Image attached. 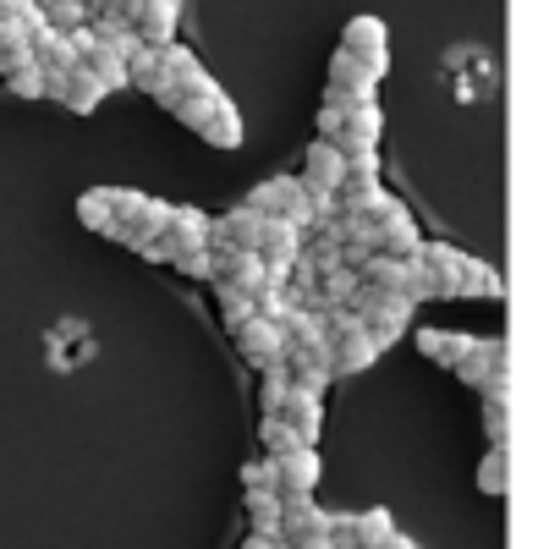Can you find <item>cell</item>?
<instances>
[{
  "instance_id": "cell-1",
  "label": "cell",
  "mask_w": 560,
  "mask_h": 549,
  "mask_svg": "<svg viewBox=\"0 0 560 549\" xmlns=\"http://www.w3.org/2000/svg\"><path fill=\"white\" fill-rule=\"evenodd\" d=\"M352 314L363 319V330H369V341H374L380 352L396 347V341L412 330V303H407V297H390V292H369V287H358Z\"/></svg>"
},
{
  "instance_id": "cell-2",
  "label": "cell",
  "mask_w": 560,
  "mask_h": 549,
  "mask_svg": "<svg viewBox=\"0 0 560 549\" xmlns=\"http://www.w3.org/2000/svg\"><path fill=\"white\" fill-rule=\"evenodd\" d=\"M247 209H253L258 220H287V225H298V231L314 225V203H308V192H303L298 176H269V182H258V187L247 192Z\"/></svg>"
},
{
  "instance_id": "cell-3",
  "label": "cell",
  "mask_w": 560,
  "mask_h": 549,
  "mask_svg": "<svg viewBox=\"0 0 560 549\" xmlns=\"http://www.w3.org/2000/svg\"><path fill=\"white\" fill-rule=\"evenodd\" d=\"M456 379H467L483 396H511V363H505V341H472V352L456 363Z\"/></svg>"
},
{
  "instance_id": "cell-4",
  "label": "cell",
  "mask_w": 560,
  "mask_h": 549,
  "mask_svg": "<svg viewBox=\"0 0 560 549\" xmlns=\"http://www.w3.org/2000/svg\"><path fill=\"white\" fill-rule=\"evenodd\" d=\"M369 225H374V253H385V258H418L423 231L412 225V214L401 209V198H396L380 220H369Z\"/></svg>"
},
{
  "instance_id": "cell-5",
  "label": "cell",
  "mask_w": 560,
  "mask_h": 549,
  "mask_svg": "<svg viewBox=\"0 0 560 549\" xmlns=\"http://www.w3.org/2000/svg\"><path fill=\"white\" fill-rule=\"evenodd\" d=\"M380 138H385V116H380V105H352V110H347V121H341L336 154H341V160L374 154V149H380Z\"/></svg>"
},
{
  "instance_id": "cell-6",
  "label": "cell",
  "mask_w": 560,
  "mask_h": 549,
  "mask_svg": "<svg viewBox=\"0 0 560 549\" xmlns=\"http://www.w3.org/2000/svg\"><path fill=\"white\" fill-rule=\"evenodd\" d=\"M176 23H182L176 0H138L132 34H138L143 50H171V45H176Z\"/></svg>"
},
{
  "instance_id": "cell-7",
  "label": "cell",
  "mask_w": 560,
  "mask_h": 549,
  "mask_svg": "<svg viewBox=\"0 0 560 549\" xmlns=\"http://www.w3.org/2000/svg\"><path fill=\"white\" fill-rule=\"evenodd\" d=\"M330 516L336 511H319L314 494H292L280 500V538L298 544V538H330Z\"/></svg>"
},
{
  "instance_id": "cell-8",
  "label": "cell",
  "mask_w": 560,
  "mask_h": 549,
  "mask_svg": "<svg viewBox=\"0 0 560 549\" xmlns=\"http://www.w3.org/2000/svg\"><path fill=\"white\" fill-rule=\"evenodd\" d=\"M341 50H347V56H358V61H369V67H390V34H385V23H380V17H369V12L347 23Z\"/></svg>"
},
{
  "instance_id": "cell-9",
  "label": "cell",
  "mask_w": 560,
  "mask_h": 549,
  "mask_svg": "<svg viewBox=\"0 0 560 549\" xmlns=\"http://www.w3.org/2000/svg\"><path fill=\"white\" fill-rule=\"evenodd\" d=\"M380 78H385V67H369V61H358V56H347V50H336V56H330V94L374 100Z\"/></svg>"
},
{
  "instance_id": "cell-10",
  "label": "cell",
  "mask_w": 560,
  "mask_h": 549,
  "mask_svg": "<svg viewBox=\"0 0 560 549\" xmlns=\"http://www.w3.org/2000/svg\"><path fill=\"white\" fill-rule=\"evenodd\" d=\"M269 462H275V494H280V500L314 494V483H319V456H314V445H303V451H292V456H269Z\"/></svg>"
},
{
  "instance_id": "cell-11",
  "label": "cell",
  "mask_w": 560,
  "mask_h": 549,
  "mask_svg": "<svg viewBox=\"0 0 560 549\" xmlns=\"http://www.w3.org/2000/svg\"><path fill=\"white\" fill-rule=\"evenodd\" d=\"M45 94H50V100H61V105H67V110H78V116H94V110H100V100H105V94H100V83H94L83 67H72V72H50V78H45Z\"/></svg>"
},
{
  "instance_id": "cell-12",
  "label": "cell",
  "mask_w": 560,
  "mask_h": 549,
  "mask_svg": "<svg viewBox=\"0 0 560 549\" xmlns=\"http://www.w3.org/2000/svg\"><path fill=\"white\" fill-rule=\"evenodd\" d=\"M165 247H171V258H182V253H203V247H209V214L192 209V203H171Z\"/></svg>"
},
{
  "instance_id": "cell-13",
  "label": "cell",
  "mask_w": 560,
  "mask_h": 549,
  "mask_svg": "<svg viewBox=\"0 0 560 549\" xmlns=\"http://www.w3.org/2000/svg\"><path fill=\"white\" fill-rule=\"evenodd\" d=\"M236 347H242V358L253 363V369H269V363H280V352H287V341H280V325H269V319H242L236 325Z\"/></svg>"
},
{
  "instance_id": "cell-14",
  "label": "cell",
  "mask_w": 560,
  "mask_h": 549,
  "mask_svg": "<svg viewBox=\"0 0 560 549\" xmlns=\"http://www.w3.org/2000/svg\"><path fill=\"white\" fill-rule=\"evenodd\" d=\"M280 423H292V434L303 440V445H314L319 440V429H325V396H314V390H287V401H280Z\"/></svg>"
},
{
  "instance_id": "cell-15",
  "label": "cell",
  "mask_w": 560,
  "mask_h": 549,
  "mask_svg": "<svg viewBox=\"0 0 560 549\" xmlns=\"http://www.w3.org/2000/svg\"><path fill=\"white\" fill-rule=\"evenodd\" d=\"M407 269H412V258H385V253H374V258H363V269H358V287L407 297Z\"/></svg>"
},
{
  "instance_id": "cell-16",
  "label": "cell",
  "mask_w": 560,
  "mask_h": 549,
  "mask_svg": "<svg viewBox=\"0 0 560 549\" xmlns=\"http://www.w3.org/2000/svg\"><path fill=\"white\" fill-rule=\"evenodd\" d=\"M390 533H396V522H390L385 505H374V511H347V544H352V549H380Z\"/></svg>"
},
{
  "instance_id": "cell-17",
  "label": "cell",
  "mask_w": 560,
  "mask_h": 549,
  "mask_svg": "<svg viewBox=\"0 0 560 549\" xmlns=\"http://www.w3.org/2000/svg\"><path fill=\"white\" fill-rule=\"evenodd\" d=\"M418 352H423L429 363L456 369V363L472 352V336H456V330H434V325H423V330H418Z\"/></svg>"
},
{
  "instance_id": "cell-18",
  "label": "cell",
  "mask_w": 560,
  "mask_h": 549,
  "mask_svg": "<svg viewBox=\"0 0 560 549\" xmlns=\"http://www.w3.org/2000/svg\"><path fill=\"white\" fill-rule=\"evenodd\" d=\"M78 67H83L94 83H100V94H121V89H127V61H121L110 45H94V50H89Z\"/></svg>"
},
{
  "instance_id": "cell-19",
  "label": "cell",
  "mask_w": 560,
  "mask_h": 549,
  "mask_svg": "<svg viewBox=\"0 0 560 549\" xmlns=\"http://www.w3.org/2000/svg\"><path fill=\"white\" fill-rule=\"evenodd\" d=\"M505 281H500V269L483 264V258H462L456 269V297H500Z\"/></svg>"
},
{
  "instance_id": "cell-20",
  "label": "cell",
  "mask_w": 560,
  "mask_h": 549,
  "mask_svg": "<svg viewBox=\"0 0 560 549\" xmlns=\"http://www.w3.org/2000/svg\"><path fill=\"white\" fill-rule=\"evenodd\" d=\"M198 138L214 143V149H236V143H242V116H236V105H231V100L214 105V110L198 121Z\"/></svg>"
},
{
  "instance_id": "cell-21",
  "label": "cell",
  "mask_w": 560,
  "mask_h": 549,
  "mask_svg": "<svg viewBox=\"0 0 560 549\" xmlns=\"http://www.w3.org/2000/svg\"><path fill=\"white\" fill-rule=\"evenodd\" d=\"M478 489L494 500L511 489V445H489V456L478 462Z\"/></svg>"
},
{
  "instance_id": "cell-22",
  "label": "cell",
  "mask_w": 560,
  "mask_h": 549,
  "mask_svg": "<svg viewBox=\"0 0 560 549\" xmlns=\"http://www.w3.org/2000/svg\"><path fill=\"white\" fill-rule=\"evenodd\" d=\"M247 522H253V533L280 538V494H269V489H247Z\"/></svg>"
},
{
  "instance_id": "cell-23",
  "label": "cell",
  "mask_w": 560,
  "mask_h": 549,
  "mask_svg": "<svg viewBox=\"0 0 560 549\" xmlns=\"http://www.w3.org/2000/svg\"><path fill=\"white\" fill-rule=\"evenodd\" d=\"M258 374H264L258 407H264V418H280V401H287V390H292V374H287V363H269V369H258Z\"/></svg>"
},
{
  "instance_id": "cell-24",
  "label": "cell",
  "mask_w": 560,
  "mask_h": 549,
  "mask_svg": "<svg viewBox=\"0 0 560 549\" xmlns=\"http://www.w3.org/2000/svg\"><path fill=\"white\" fill-rule=\"evenodd\" d=\"M440 297H445V281L423 258H412V269H407V303L418 308V303H440Z\"/></svg>"
},
{
  "instance_id": "cell-25",
  "label": "cell",
  "mask_w": 560,
  "mask_h": 549,
  "mask_svg": "<svg viewBox=\"0 0 560 549\" xmlns=\"http://www.w3.org/2000/svg\"><path fill=\"white\" fill-rule=\"evenodd\" d=\"M483 434L489 445H511V396H483Z\"/></svg>"
},
{
  "instance_id": "cell-26",
  "label": "cell",
  "mask_w": 560,
  "mask_h": 549,
  "mask_svg": "<svg viewBox=\"0 0 560 549\" xmlns=\"http://www.w3.org/2000/svg\"><path fill=\"white\" fill-rule=\"evenodd\" d=\"M258 445H264L269 456H292V451H303V440L292 434V423H280V418H264V423H258Z\"/></svg>"
},
{
  "instance_id": "cell-27",
  "label": "cell",
  "mask_w": 560,
  "mask_h": 549,
  "mask_svg": "<svg viewBox=\"0 0 560 549\" xmlns=\"http://www.w3.org/2000/svg\"><path fill=\"white\" fill-rule=\"evenodd\" d=\"M78 220L105 236V231H110V192H105V187H100V192H83V198H78Z\"/></svg>"
},
{
  "instance_id": "cell-28",
  "label": "cell",
  "mask_w": 560,
  "mask_h": 549,
  "mask_svg": "<svg viewBox=\"0 0 560 549\" xmlns=\"http://www.w3.org/2000/svg\"><path fill=\"white\" fill-rule=\"evenodd\" d=\"M209 287H214V297H220V308H225L231 330H236L242 319H253V297H247V292H236V287H225V281H209Z\"/></svg>"
},
{
  "instance_id": "cell-29",
  "label": "cell",
  "mask_w": 560,
  "mask_h": 549,
  "mask_svg": "<svg viewBox=\"0 0 560 549\" xmlns=\"http://www.w3.org/2000/svg\"><path fill=\"white\" fill-rule=\"evenodd\" d=\"M7 89L18 100H45V72L39 67H18V72H7Z\"/></svg>"
},
{
  "instance_id": "cell-30",
  "label": "cell",
  "mask_w": 560,
  "mask_h": 549,
  "mask_svg": "<svg viewBox=\"0 0 560 549\" xmlns=\"http://www.w3.org/2000/svg\"><path fill=\"white\" fill-rule=\"evenodd\" d=\"M187 281H214V253L203 247V253H182V258H171Z\"/></svg>"
},
{
  "instance_id": "cell-31",
  "label": "cell",
  "mask_w": 560,
  "mask_h": 549,
  "mask_svg": "<svg viewBox=\"0 0 560 549\" xmlns=\"http://www.w3.org/2000/svg\"><path fill=\"white\" fill-rule=\"evenodd\" d=\"M242 483H247V489H269V494H275V462H269V456H264V462H247V467H242Z\"/></svg>"
},
{
  "instance_id": "cell-32",
  "label": "cell",
  "mask_w": 560,
  "mask_h": 549,
  "mask_svg": "<svg viewBox=\"0 0 560 549\" xmlns=\"http://www.w3.org/2000/svg\"><path fill=\"white\" fill-rule=\"evenodd\" d=\"M138 253H143V258H154V264H171V247H165V236H160V242H143Z\"/></svg>"
},
{
  "instance_id": "cell-33",
  "label": "cell",
  "mask_w": 560,
  "mask_h": 549,
  "mask_svg": "<svg viewBox=\"0 0 560 549\" xmlns=\"http://www.w3.org/2000/svg\"><path fill=\"white\" fill-rule=\"evenodd\" d=\"M242 549H287V538H269V533H253Z\"/></svg>"
},
{
  "instance_id": "cell-34",
  "label": "cell",
  "mask_w": 560,
  "mask_h": 549,
  "mask_svg": "<svg viewBox=\"0 0 560 549\" xmlns=\"http://www.w3.org/2000/svg\"><path fill=\"white\" fill-rule=\"evenodd\" d=\"M380 549H418V544H412V538H407V533H390V538H385V544H380Z\"/></svg>"
},
{
  "instance_id": "cell-35",
  "label": "cell",
  "mask_w": 560,
  "mask_h": 549,
  "mask_svg": "<svg viewBox=\"0 0 560 549\" xmlns=\"http://www.w3.org/2000/svg\"><path fill=\"white\" fill-rule=\"evenodd\" d=\"M89 7H94V0H89Z\"/></svg>"
}]
</instances>
